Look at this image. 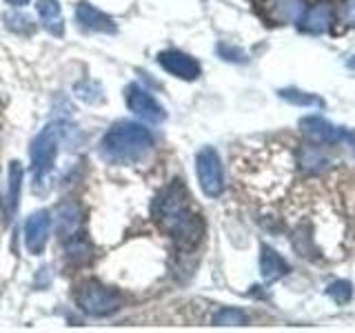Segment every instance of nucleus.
<instances>
[{
    "instance_id": "nucleus-5",
    "label": "nucleus",
    "mask_w": 355,
    "mask_h": 333,
    "mask_svg": "<svg viewBox=\"0 0 355 333\" xmlns=\"http://www.w3.org/2000/svg\"><path fill=\"white\" fill-rule=\"evenodd\" d=\"M196 171H198L200 187H202V191L207 196L216 198L222 194V189H225V173H222L220 155L214 147H205V149L198 151Z\"/></svg>"
},
{
    "instance_id": "nucleus-10",
    "label": "nucleus",
    "mask_w": 355,
    "mask_h": 333,
    "mask_svg": "<svg viewBox=\"0 0 355 333\" xmlns=\"http://www.w3.org/2000/svg\"><path fill=\"white\" fill-rule=\"evenodd\" d=\"M76 20L78 25L87 31H100V33H116V22L100 9L92 7L89 3H80L76 7Z\"/></svg>"
},
{
    "instance_id": "nucleus-20",
    "label": "nucleus",
    "mask_w": 355,
    "mask_h": 333,
    "mask_svg": "<svg viewBox=\"0 0 355 333\" xmlns=\"http://www.w3.org/2000/svg\"><path fill=\"white\" fill-rule=\"evenodd\" d=\"M249 322V316L240 309H220L214 316L216 327H244Z\"/></svg>"
},
{
    "instance_id": "nucleus-22",
    "label": "nucleus",
    "mask_w": 355,
    "mask_h": 333,
    "mask_svg": "<svg viewBox=\"0 0 355 333\" xmlns=\"http://www.w3.org/2000/svg\"><path fill=\"white\" fill-rule=\"evenodd\" d=\"M5 22L11 31H18V33H31L33 25H31V18L25 14H7Z\"/></svg>"
},
{
    "instance_id": "nucleus-17",
    "label": "nucleus",
    "mask_w": 355,
    "mask_h": 333,
    "mask_svg": "<svg viewBox=\"0 0 355 333\" xmlns=\"http://www.w3.org/2000/svg\"><path fill=\"white\" fill-rule=\"evenodd\" d=\"M329 164H331L329 155L320 147L304 144V147L300 149V166H302L306 173H320V171H324Z\"/></svg>"
},
{
    "instance_id": "nucleus-7",
    "label": "nucleus",
    "mask_w": 355,
    "mask_h": 333,
    "mask_svg": "<svg viewBox=\"0 0 355 333\" xmlns=\"http://www.w3.org/2000/svg\"><path fill=\"white\" fill-rule=\"evenodd\" d=\"M125 96H127V105H129V109L136 114L138 118H142V120H147V122H162L164 120V109H162V105L155 100L149 92H144L142 87H138V85H129L127 87V92H125Z\"/></svg>"
},
{
    "instance_id": "nucleus-18",
    "label": "nucleus",
    "mask_w": 355,
    "mask_h": 333,
    "mask_svg": "<svg viewBox=\"0 0 355 333\" xmlns=\"http://www.w3.org/2000/svg\"><path fill=\"white\" fill-rule=\"evenodd\" d=\"M64 244H67V260L71 264L83 266L92 260V247H89V242L83 238V233H76V236L67 238Z\"/></svg>"
},
{
    "instance_id": "nucleus-24",
    "label": "nucleus",
    "mask_w": 355,
    "mask_h": 333,
    "mask_svg": "<svg viewBox=\"0 0 355 333\" xmlns=\"http://www.w3.org/2000/svg\"><path fill=\"white\" fill-rule=\"evenodd\" d=\"M218 53L222 56V60H229V62H244L247 60V53L238 47H231V44H218Z\"/></svg>"
},
{
    "instance_id": "nucleus-15",
    "label": "nucleus",
    "mask_w": 355,
    "mask_h": 333,
    "mask_svg": "<svg viewBox=\"0 0 355 333\" xmlns=\"http://www.w3.org/2000/svg\"><path fill=\"white\" fill-rule=\"evenodd\" d=\"M38 16L42 18V25L53 36H62L64 33V22L60 16V5L55 0H38Z\"/></svg>"
},
{
    "instance_id": "nucleus-26",
    "label": "nucleus",
    "mask_w": 355,
    "mask_h": 333,
    "mask_svg": "<svg viewBox=\"0 0 355 333\" xmlns=\"http://www.w3.org/2000/svg\"><path fill=\"white\" fill-rule=\"evenodd\" d=\"M9 5H16V7H22V5H27L29 0H7Z\"/></svg>"
},
{
    "instance_id": "nucleus-25",
    "label": "nucleus",
    "mask_w": 355,
    "mask_h": 333,
    "mask_svg": "<svg viewBox=\"0 0 355 333\" xmlns=\"http://www.w3.org/2000/svg\"><path fill=\"white\" fill-rule=\"evenodd\" d=\"M340 20L347 27H355V0H344L340 7Z\"/></svg>"
},
{
    "instance_id": "nucleus-13",
    "label": "nucleus",
    "mask_w": 355,
    "mask_h": 333,
    "mask_svg": "<svg viewBox=\"0 0 355 333\" xmlns=\"http://www.w3.org/2000/svg\"><path fill=\"white\" fill-rule=\"evenodd\" d=\"M260 271L266 282H275L288 273V264L280 253L269 247V244H262L260 247Z\"/></svg>"
},
{
    "instance_id": "nucleus-12",
    "label": "nucleus",
    "mask_w": 355,
    "mask_h": 333,
    "mask_svg": "<svg viewBox=\"0 0 355 333\" xmlns=\"http://www.w3.org/2000/svg\"><path fill=\"white\" fill-rule=\"evenodd\" d=\"M55 220H58V236L62 240L80 233V225H83V209L76 203H62L58 209H55Z\"/></svg>"
},
{
    "instance_id": "nucleus-21",
    "label": "nucleus",
    "mask_w": 355,
    "mask_h": 333,
    "mask_svg": "<svg viewBox=\"0 0 355 333\" xmlns=\"http://www.w3.org/2000/svg\"><path fill=\"white\" fill-rule=\"evenodd\" d=\"M327 293L331 300H336L338 305H349L353 298V287L349 280H336L327 287Z\"/></svg>"
},
{
    "instance_id": "nucleus-2",
    "label": "nucleus",
    "mask_w": 355,
    "mask_h": 333,
    "mask_svg": "<svg viewBox=\"0 0 355 333\" xmlns=\"http://www.w3.org/2000/svg\"><path fill=\"white\" fill-rule=\"evenodd\" d=\"M153 149V136L138 122L120 120L107 131L100 151L109 162L133 164Z\"/></svg>"
},
{
    "instance_id": "nucleus-1",
    "label": "nucleus",
    "mask_w": 355,
    "mask_h": 333,
    "mask_svg": "<svg viewBox=\"0 0 355 333\" xmlns=\"http://www.w3.org/2000/svg\"><path fill=\"white\" fill-rule=\"evenodd\" d=\"M189 200L191 198L187 189L180 182H173L155 196L151 207L155 222L180 249H193L205 236V222L193 211Z\"/></svg>"
},
{
    "instance_id": "nucleus-19",
    "label": "nucleus",
    "mask_w": 355,
    "mask_h": 333,
    "mask_svg": "<svg viewBox=\"0 0 355 333\" xmlns=\"http://www.w3.org/2000/svg\"><path fill=\"white\" fill-rule=\"evenodd\" d=\"M280 98L297 107H324V100L322 98L300 92V89H280Z\"/></svg>"
},
{
    "instance_id": "nucleus-16",
    "label": "nucleus",
    "mask_w": 355,
    "mask_h": 333,
    "mask_svg": "<svg viewBox=\"0 0 355 333\" xmlns=\"http://www.w3.org/2000/svg\"><path fill=\"white\" fill-rule=\"evenodd\" d=\"M22 166L18 160L11 162L9 166V189H7V220H14L18 203H20V189H22Z\"/></svg>"
},
{
    "instance_id": "nucleus-6",
    "label": "nucleus",
    "mask_w": 355,
    "mask_h": 333,
    "mask_svg": "<svg viewBox=\"0 0 355 333\" xmlns=\"http://www.w3.org/2000/svg\"><path fill=\"white\" fill-rule=\"evenodd\" d=\"M300 129L306 138H311L318 144H338L342 140H349L351 144H355V138L347 129L331 125L329 120L320 118V116H304L300 120Z\"/></svg>"
},
{
    "instance_id": "nucleus-14",
    "label": "nucleus",
    "mask_w": 355,
    "mask_h": 333,
    "mask_svg": "<svg viewBox=\"0 0 355 333\" xmlns=\"http://www.w3.org/2000/svg\"><path fill=\"white\" fill-rule=\"evenodd\" d=\"M297 25L306 33H324L331 25V7L318 5L313 9H306L304 16L297 20Z\"/></svg>"
},
{
    "instance_id": "nucleus-9",
    "label": "nucleus",
    "mask_w": 355,
    "mask_h": 333,
    "mask_svg": "<svg viewBox=\"0 0 355 333\" xmlns=\"http://www.w3.org/2000/svg\"><path fill=\"white\" fill-rule=\"evenodd\" d=\"M49 229H51V216L47 211H36L31 214L25 222V244L31 253H42L44 244L49 238Z\"/></svg>"
},
{
    "instance_id": "nucleus-3",
    "label": "nucleus",
    "mask_w": 355,
    "mask_h": 333,
    "mask_svg": "<svg viewBox=\"0 0 355 333\" xmlns=\"http://www.w3.org/2000/svg\"><path fill=\"white\" fill-rule=\"evenodd\" d=\"M78 305L85 314L103 318L120 309V296L100 282H85L78 291Z\"/></svg>"
},
{
    "instance_id": "nucleus-23",
    "label": "nucleus",
    "mask_w": 355,
    "mask_h": 333,
    "mask_svg": "<svg viewBox=\"0 0 355 333\" xmlns=\"http://www.w3.org/2000/svg\"><path fill=\"white\" fill-rule=\"evenodd\" d=\"M76 94L78 98H83L85 103H98V100L103 98V89L96 83H80L76 87Z\"/></svg>"
},
{
    "instance_id": "nucleus-8",
    "label": "nucleus",
    "mask_w": 355,
    "mask_h": 333,
    "mask_svg": "<svg viewBox=\"0 0 355 333\" xmlns=\"http://www.w3.org/2000/svg\"><path fill=\"white\" fill-rule=\"evenodd\" d=\"M158 62L162 65L164 71H169L171 76L180 78V80H196V78L200 76L198 60L191 58V56L182 53V51H175V49L162 51L158 56Z\"/></svg>"
},
{
    "instance_id": "nucleus-27",
    "label": "nucleus",
    "mask_w": 355,
    "mask_h": 333,
    "mask_svg": "<svg viewBox=\"0 0 355 333\" xmlns=\"http://www.w3.org/2000/svg\"><path fill=\"white\" fill-rule=\"evenodd\" d=\"M349 67H351V69H355V60H349Z\"/></svg>"
},
{
    "instance_id": "nucleus-4",
    "label": "nucleus",
    "mask_w": 355,
    "mask_h": 333,
    "mask_svg": "<svg viewBox=\"0 0 355 333\" xmlns=\"http://www.w3.org/2000/svg\"><path fill=\"white\" fill-rule=\"evenodd\" d=\"M31 169L36 180L42 182L53 169L55 155H58V131L55 127H44L31 142Z\"/></svg>"
},
{
    "instance_id": "nucleus-11",
    "label": "nucleus",
    "mask_w": 355,
    "mask_h": 333,
    "mask_svg": "<svg viewBox=\"0 0 355 333\" xmlns=\"http://www.w3.org/2000/svg\"><path fill=\"white\" fill-rule=\"evenodd\" d=\"M304 0H269L264 14L273 22H297L304 16Z\"/></svg>"
}]
</instances>
